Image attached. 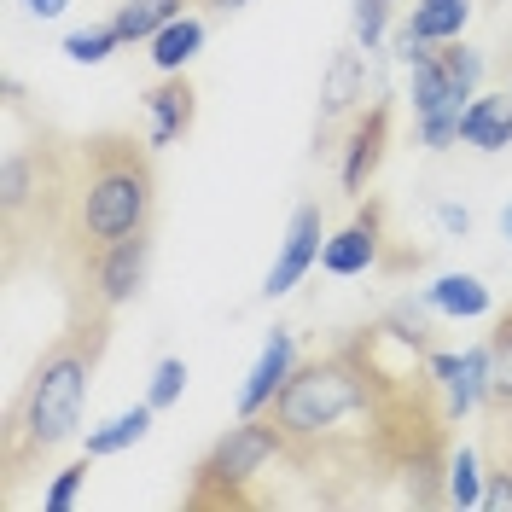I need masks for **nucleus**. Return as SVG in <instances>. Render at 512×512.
Segmentation results:
<instances>
[{"instance_id":"f8f14e48","label":"nucleus","mask_w":512,"mask_h":512,"mask_svg":"<svg viewBox=\"0 0 512 512\" xmlns=\"http://www.w3.org/2000/svg\"><path fill=\"white\" fill-rule=\"evenodd\" d=\"M384 146H390V99L367 105V111L350 123L344 163H338V181H344V192H367V181L379 175V163H384Z\"/></svg>"},{"instance_id":"c85d7f7f","label":"nucleus","mask_w":512,"mask_h":512,"mask_svg":"<svg viewBox=\"0 0 512 512\" xmlns=\"http://www.w3.org/2000/svg\"><path fill=\"white\" fill-rule=\"evenodd\" d=\"M483 507H512V472H489V483H483Z\"/></svg>"},{"instance_id":"aec40b11","label":"nucleus","mask_w":512,"mask_h":512,"mask_svg":"<svg viewBox=\"0 0 512 512\" xmlns=\"http://www.w3.org/2000/svg\"><path fill=\"white\" fill-rule=\"evenodd\" d=\"M431 315H437V309H431V297L419 291V297H396V303H390V315H384L379 326L396 338V344L431 350Z\"/></svg>"},{"instance_id":"f3484780","label":"nucleus","mask_w":512,"mask_h":512,"mask_svg":"<svg viewBox=\"0 0 512 512\" xmlns=\"http://www.w3.org/2000/svg\"><path fill=\"white\" fill-rule=\"evenodd\" d=\"M425 297H431V309L448 315V320H483L495 309V297H489V286H483L478 274H437V280L425 286Z\"/></svg>"},{"instance_id":"2eb2a0df","label":"nucleus","mask_w":512,"mask_h":512,"mask_svg":"<svg viewBox=\"0 0 512 512\" xmlns=\"http://www.w3.org/2000/svg\"><path fill=\"white\" fill-rule=\"evenodd\" d=\"M460 140L472 152H507L512 146V94H478L460 117Z\"/></svg>"},{"instance_id":"423d86ee","label":"nucleus","mask_w":512,"mask_h":512,"mask_svg":"<svg viewBox=\"0 0 512 512\" xmlns=\"http://www.w3.org/2000/svg\"><path fill=\"white\" fill-rule=\"evenodd\" d=\"M425 373L443 390V414L466 419L478 414L483 402L495 396V350L489 344H472V350L448 355V350H425Z\"/></svg>"},{"instance_id":"4be33fe9","label":"nucleus","mask_w":512,"mask_h":512,"mask_svg":"<svg viewBox=\"0 0 512 512\" xmlns=\"http://www.w3.org/2000/svg\"><path fill=\"white\" fill-rule=\"evenodd\" d=\"M30 192H35V158L30 152H6V163H0V204H6L12 222L24 216Z\"/></svg>"},{"instance_id":"f03ea898","label":"nucleus","mask_w":512,"mask_h":512,"mask_svg":"<svg viewBox=\"0 0 512 512\" xmlns=\"http://www.w3.org/2000/svg\"><path fill=\"white\" fill-rule=\"evenodd\" d=\"M274 425H280V437H286V454H315L344 419L355 414H379V384H373V367L361 361V350H338L326 355V361H309V367H297L291 384L274 396Z\"/></svg>"},{"instance_id":"dca6fc26","label":"nucleus","mask_w":512,"mask_h":512,"mask_svg":"<svg viewBox=\"0 0 512 512\" xmlns=\"http://www.w3.org/2000/svg\"><path fill=\"white\" fill-rule=\"evenodd\" d=\"M152 419H158V408H152V402H140V408H123V414H111L105 425H94V431L82 437L88 460H111V454H123V448L146 443V437H152Z\"/></svg>"},{"instance_id":"4468645a","label":"nucleus","mask_w":512,"mask_h":512,"mask_svg":"<svg viewBox=\"0 0 512 512\" xmlns=\"http://www.w3.org/2000/svg\"><path fill=\"white\" fill-rule=\"evenodd\" d=\"M355 99H367V59H361V47H338L332 53V70H326V88H320V123H338V117H350Z\"/></svg>"},{"instance_id":"393cba45","label":"nucleus","mask_w":512,"mask_h":512,"mask_svg":"<svg viewBox=\"0 0 512 512\" xmlns=\"http://www.w3.org/2000/svg\"><path fill=\"white\" fill-rule=\"evenodd\" d=\"M181 390H187V361H181V355H163L158 367H152V384H146V402H152V408H175V402H181Z\"/></svg>"},{"instance_id":"2f4dec72","label":"nucleus","mask_w":512,"mask_h":512,"mask_svg":"<svg viewBox=\"0 0 512 512\" xmlns=\"http://www.w3.org/2000/svg\"><path fill=\"white\" fill-rule=\"evenodd\" d=\"M501 239H507V245H512V204H507V210H501Z\"/></svg>"},{"instance_id":"5701e85b","label":"nucleus","mask_w":512,"mask_h":512,"mask_svg":"<svg viewBox=\"0 0 512 512\" xmlns=\"http://www.w3.org/2000/svg\"><path fill=\"white\" fill-rule=\"evenodd\" d=\"M350 35L361 53H379L390 41V0H350Z\"/></svg>"},{"instance_id":"6ab92c4d","label":"nucleus","mask_w":512,"mask_h":512,"mask_svg":"<svg viewBox=\"0 0 512 512\" xmlns=\"http://www.w3.org/2000/svg\"><path fill=\"white\" fill-rule=\"evenodd\" d=\"M181 6H187V0H123V6L111 12V24L123 35V47H146L163 24L181 18Z\"/></svg>"},{"instance_id":"bb28decb","label":"nucleus","mask_w":512,"mask_h":512,"mask_svg":"<svg viewBox=\"0 0 512 512\" xmlns=\"http://www.w3.org/2000/svg\"><path fill=\"white\" fill-rule=\"evenodd\" d=\"M443 64H448V76H454L466 94H478V82H483V53H478V47H466V41H448V47H443Z\"/></svg>"},{"instance_id":"0eeeda50","label":"nucleus","mask_w":512,"mask_h":512,"mask_svg":"<svg viewBox=\"0 0 512 512\" xmlns=\"http://www.w3.org/2000/svg\"><path fill=\"white\" fill-rule=\"evenodd\" d=\"M472 0H414L408 6V18H402V30L390 35V53L402 64H419L431 47H448V41H460L466 24H472Z\"/></svg>"},{"instance_id":"cd10ccee","label":"nucleus","mask_w":512,"mask_h":512,"mask_svg":"<svg viewBox=\"0 0 512 512\" xmlns=\"http://www.w3.org/2000/svg\"><path fill=\"white\" fill-rule=\"evenodd\" d=\"M437 222H443V233L466 239V233H472V210H466V204H437Z\"/></svg>"},{"instance_id":"c756f323","label":"nucleus","mask_w":512,"mask_h":512,"mask_svg":"<svg viewBox=\"0 0 512 512\" xmlns=\"http://www.w3.org/2000/svg\"><path fill=\"white\" fill-rule=\"evenodd\" d=\"M18 6H24L30 18H41V24H53V18H64V6H70V0H18Z\"/></svg>"},{"instance_id":"9d476101","label":"nucleus","mask_w":512,"mask_h":512,"mask_svg":"<svg viewBox=\"0 0 512 512\" xmlns=\"http://www.w3.org/2000/svg\"><path fill=\"white\" fill-rule=\"evenodd\" d=\"M291 373H297V338H291V326H274V332L262 338V350H256L245 384H239V414H268L274 396L291 384Z\"/></svg>"},{"instance_id":"ddd939ff","label":"nucleus","mask_w":512,"mask_h":512,"mask_svg":"<svg viewBox=\"0 0 512 512\" xmlns=\"http://www.w3.org/2000/svg\"><path fill=\"white\" fill-rule=\"evenodd\" d=\"M192 111H198V94H192L187 76H163L158 88L146 94V140L152 146H175L181 134L192 128Z\"/></svg>"},{"instance_id":"7c9ffc66","label":"nucleus","mask_w":512,"mask_h":512,"mask_svg":"<svg viewBox=\"0 0 512 512\" xmlns=\"http://www.w3.org/2000/svg\"><path fill=\"white\" fill-rule=\"evenodd\" d=\"M210 6H216V12L227 18V12H239V6H251V0H210Z\"/></svg>"},{"instance_id":"39448f33","label":"nucleus","mask_w":512,"mask_h":512,"mask_svg":"<svg viewBox=\"0 0 512 512\" xmlns=\"http://www.w3.org/2000/svg\"><path fill=\"white\" fill-rule=\"evenodd\" d=\"M408 99H414V123H419V146L448 152L460 140V117L478 94H466L443 64V47H431L419 64H408Z\"/></svg>"},{"instance_id":"a211bd4d","label":"nucleus","mask_w":512,"mask_h":512,"mask_svg":"<svg viewBox=\"0 0 512 512\" xmlns=\"http://www.w3.org/2000/svg\"><path fill=\"white\" fill-rule=\"evenodd\" d=\"M146 47H152V64H158L163 76H181V70L198 59V47H204V18L181 12V18H175V24H163Z\"/></svg>"},{"instance_id":"7ed1b4c3","label":"nucleus","mask_w":512,"mask_h":512,"mask_svg":"<svg viewBox=\"0 0 512 512\" xmlns=\"http://www.w3.org/2000/svg\"><path fill=\"white\" fill-rule=\"evenodd\" d=\"M82 163H88V181L76 187V239L88 251H105L128 233H146L158 204L152 158L134 140H88Z\"/></svg>"},{"instance_id":"9b49d317","label":"nucleus","mask_w":512,"mask_h":512,"mask_svg":"<svg viewBox=\"0 0 512 512\" xmlns=\"http://www.w3.org/2000/svg\"><path fill=\"white\" fill-rule=\"evenodd\" d=\"M379 251H384V210L367 204L350 227H338V233L320 245V268H326L332 280H355V274L379 268Z\"/></svg>"},{"instance_id":"6e6552de","label":"nucleus","mask_w":512,"mask_h":512,"mask_svg":"<svg viewBox=\"0 0 512 512\" xmlns=\"http://www.w3.org/2000/svg\"><path fill=\"white\" fill-rule=\"evenodd\" d=\"M320 245H326V227H320V204H297L286 222V239H280V256L262 280V297H286V291L303 286V274L320 262Z\"/></svg>"},{"instance_id":"a878e982","label":"nucleus","mask_w":512,"mask_h":512,"mask_svg":"<svg viewBox=\"0 0 512 512\" xmlns=\"http://www.w3.org/2000/svg\"><path fill=\"white\" fill-rule=\"evenodd\" d=\"M82 483H88V460L59 466V472H53V483L41 489V507H47V512H70V507H76V495H82Z\"/></svg>"},{"instance_id":"f257e3e1","label":"nucleus","mask_w":512,"mask_h":512,"mask_svg":"<svg viewBox=\"0 0 512 512\" xmlns=\"http://www.w3.org/2000/svg\"><path fill=\"white\" fill-rule=\"evenodd\" d=\"M99 350H105V315H94L88 326L76 320L59 344L35 361L18 408L6 414V472H24V460H41V454H53L59 443H70L82 431Z\"/></svg>"},{"instance_id":"1a4fd4ad","label":"nucleus","mask_w":512,"mask_h":512,"mask_svg":"<svg viewBox=\"0 0 512 512\" xmlns=\"http://www.w3.org/2000/svg\"><path fill=\"white\" fill-rule=\"evenodd\" d=\"M146 262H152V227H146V233H128V239L105 245V251H94L99 309H123L128 297H140V286H146Z\"/></svg>"},{"instance_id":"b1692460","label":"nucleus","mask_w":512,"mask_h":512,"mask_svg":"<svg viewBox=\"0 0 512 512\" xmlns=\"http://www.w3.org/2000/svg\"><path fill=\"white\" fill-rule=\"evenodd\" d=\"M117 47H123L117 24H94V30H70L64 35V59L70 64H105Z\"/></svg>"},{"instance_id":"20e7f679","label":"nucleus","mask_w":512,"mask_h":512,"mask_svg":"<svg viewBox=\"0 0 512 512\" xmlns=\"http://www.w3.org/2000/svg\"><path fill=\"white\" fill-rule=\"evenodd\" d=\"M286 454V437H280V425L274 414H239V425H227V437L204 460H198V483H192V507H204V501H245V483L268 466V460H280Z\"/></svg>"},{"instance_id":"412c9836","label":"nucleus","mask_w":512,"mask_h":512,"mask_svg":"<svg viewBox=\"0 0 512 512\" xmlns=\"http://www.w3.org/2000/svg\"><path fill=\"white\" fill-rule=\"evenodd\" d=\"M448 501L454 507H483V466H478V448H454L448 454Z\"/></svg>"}]
</instances>
